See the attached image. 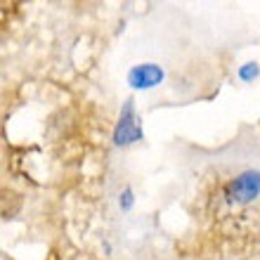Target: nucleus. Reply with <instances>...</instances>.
Wrapping results in <instances>:
<instances>
[{
  "mask_svg": "<svg viewBox=\"0 0 260 260\" xmlns=\"http://www.w3.org/2000/svg\"><path fill=\"white\" fill-rule=\"evenodd\" d=\"M140 137H142V130H140L135 111H133V102H125L123 111H121V121H118L116 133H114V140H116V144H128L140 140Z\"/></svg>",
  "mask_w": 260,
  "mask_h": 260,
  "instance_id": "nucleus-2",
  "label": "nucleus"
},
{
  "mask_svg": "<svg viewBox=\"0 0 260 260\" xmlns=\"http://www.w3.org/2000/svg\"><path fill=\"white\" fill-rule=\"evenodd\" d=\"M258 194H260V173L258 171H244L225 187V197L232 204H248Z\"/></svg>",
  "mask_w": 260,
  "mask_h": 260,
  "instance_id": "nucleus-1",
  "label": "nucleus"
},
{
  "mask_svg": "<svg viewBox=\"0 0 260 260\" xmlns=\"http://www.w3.org/2000/svg\"><path fill=\"white\" fill-rule=\"evenodd\" d=\"M164 78V71L156 64H140V67L130 69L128 74V83L133 88H151Z\"/></svg>",
  "mask_w": 260,
  "mask_h": 260,
  "instance_id": "nucleus-3",
  "label": "nucleus"
},
{
  "mask_svg": "<svg viewBox=\"0 0 260 260\" xmlns=\"http://www.w3.org/2000/svg\"><path fill=\"white\" fill-rule=\"evenodd\" d=\"M255 74H258V67H255V64H248V67L241 69V78H246V81L248 78H253Z\"/></svg>",
  "mask_w": 260,
  "mask_h": 260,
  "instance_id": "nucleus-4",
  "label": "nucleus"
}]
</instances>
